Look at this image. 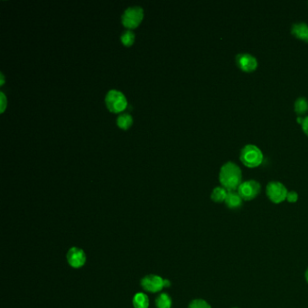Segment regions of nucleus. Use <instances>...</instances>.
<instances>
[{"mask_svg":"<svg viewBox=\"0 0 308 308\" xmlns=\"http://www.w3.org/2000/svg\"><path fill=\"white\" fill-rule=\"evenodd\" d=\"M305 279H306V281L308 283V268L307 270H306V272H305Z\"/></svg>","mask_w":308,"mask_h":308,"instance_id":"nucleus-25","label":"nucleus"},{"mask_svg":"<svg viewBox=\"0 0 308 308\" xmlns=\"http://www.w3.org/2000/svg\"><path fill=\"white\" fill-rule=\"evenodd\" d=\"M1 78H2V80H1V84H3V83H4V76H3L2 73H1Z\"/></svg>","mask_w":308,"mask_h":308,"instance_id":"nucleus-24","label":"nucleus"},{"mask_svg":"<svg viewBox=\"0 0 308 308\" xmlns=\"http://www.w3.org/2000/svg\"><path fill=\"white\" fill-rule=\"evenodd\" d=\"M1 102H2V107H1V112H4L5 108H6V97L4 93L1 92Z\"/></svg>","mask_w":308,"mask_h":308,"instance_id":"nucleus-21","label":"nucleus"},{"mask_svg":"<svg viewBox=\"0 0 308 308\" xmlns=\"http://www.w3.org/2000/svg\"><path fill=\"white\" fill-rule=\"evenodd\" d=\"M295 112L298 115H304L308 112V99L304 97H299L295 99L294 104Z\"/></svg>","mask_w":308,"mask_h":308,"instance_id":"nucleus-13","label":"nucleus"},{"mask_svg":"<svg viewBox=\"0 0 308 308\" xmlns=\"http://www.w3.org/2000/svg\"><path fill=\"white\" fill-rule=\"evenodd\" d=\"M303 120H304V119H302L301 117H298V118H297V121L299 122L300 124H302V122H303Z\"/></svg>","mask_w":308,"mask_h":308,"instance_id":"nucleus-23","label":"nucleus"},{"mask_svg":"<svg viewBox=\"0 0 308 308\" xmlns=\"http://www.w3.org/2000/svg\"><path fill=\"white\" fill-rule=\"evenodd\" d=\"M233 308H236V307H233Z\"/></svg>","mask_w":308,"mask_h":308,"instance_id":"nucleus-26","label":"nucleus"},{"mask_svg":"<svg viewBox=\"0 0 308 308\" xmlns=\"http://www.w3.org/2000/svg\"><path fill=\"white\" fill-rule=\"evenodd\" d=\"M67 260L72 268H81L86 262V254L80 248L73 247L68 251Z\"/></svg>","mask_w":308,"mask_h":308,"instance_id":"nucleus-9","label":"nucleus"},{"mask_svg":"<svg viewBox=\"0 0 308 308\" xmlns=\"http://www.w3.org/2000/svg\"><path fill=\"white\" fill-rule=\"evenodd\" d=\"M165 287H169L170 285H171V283H170L169 280L168 279H165Z\"/></svg>","mask_w":308,"mask_h":308,"instance_id":"nucleus-22","label":"nucleus"},{"mask_svg":"<svg viewBox=\"0 0 308 308\" xmlns=\"http://www.w3.org/2000/svg\"><path fill=\"white\" fill-rule=\"evenodd\" d=\"M188 308H212L210 304L202 299L192 300Z\"/></svg>","mask_w":308,"mask_h":308,"instance_id":"nucleus-18","label":"nucleus"},{"mask_svg":"<svg viewBox=\"0 0 308 308\" xmlns=\"http://www.w3.org/2000/svg\"><path fill=\"white\" fill-rule=\"evenodd\" d=\"M298 199V193L295 191H289L286 194V200L289 202H295Z\"/></svg>","mask_w":308,"mask_h":308,"instance_id":"nucleus-19","label":"nucleus"},{"mask_svg":"<svg viewBox=\"0 0 308 308\" xmlns=\"http://www.w3.org/2000/svg\"><path fill=\"white\" fill-rule=\"evenodd\" d=\"M165 280L156 275H148L142 278L141 286L144 290L156 293L162 290L165 287Z\"/></svg>","mask_w":308,"mask_h":308,"instance_id":"nucleus-8","label":"nucleus"},{"mask_svg":"<svg viewBox=\"0 0 308 308\" xmlns=\"http://www.w3.org/2000/svg\"><path fill=\"white\" fill-rule=\"evenodd\" d=\"M235 61L238 67L244 72H253L255 69H257L259 64L258 60L254 55L249 53H241L237 54Z\"/></svg>","mask_w":308,"mask_h":308,"instance_id":"nucleus-7","label":"nucleus"},{"mask_svg":"<svg viewBox=\"0 0 308 308\" xmlns=\"http://www.w3.org/2000/svg\"><path fill=\"white\" fill-rule=\"evenodd\" d=\"M242 197L236 191H229L225 199V203L231 209H237L242 206Z\"/></svg>","mask_w":308,"mask_h":308,"instance_id":"nucleus-11","label":"nucleus"},{"mask_svg":"<svg viewBox=\"0 0 308 308\" xmlns=\"http://www.w3.org/2000/svg\"><path fill=\"white\" fill-rule=\"evenodd\" d=\"M260 189V183L256 180L250 179L241 183V185L238 188V192L243 200H252L259 194Z\"/></svg>","mask_w":308,"mask_h":308,"instance_id":"nucleus-5","label":"nucleus"},{"mask_svg":"<svg viewBox=\"0 0 308 308\" xmlns=\"http://www.w3.org/2000/svg\"><path fill=\"white\" fill-rule=\"evenodd\" d=\"M134 34L130 31V30L124 32V33L122 34V36H121V41H122V43H123L124 45H127V46H130V45H132V44L134 43Z\"/></svg>","mask_w":308,"mask_h":308,"instance_id":"nucleus-17","label":"nucleus"},{"mask_svg":"<svg viewBox=\"0 0 308 308\" xmlns=\"http://www.w3.org/2000/svg\"><path fill=\"white\" fill-rule=\"evenodd\" d=\"M301 125H302V129L304 130V133L308 136V116L304 118V120H303V122H302Z\"/></svg>","mask_w":308,"mask_h":308,"instance_id":"nucleus-20","label":"nucleus"},{"mask_svg":"<svg viewBox=\"0 0 308 308\" xmlns=\"http://www.w3.org/2000/svg\"><path fill=\"white\" fill-rule=\"evenodd\" d=\"M228 192V190L226 188H224V186H217L213 190L212 195H211L212 200L216 201V202L225 201Z\"/></svg>","mask_w":308,"mask_h":308,"instance_id":"nucleus-12","label":"nucleus"},{"mask_svg":"<svg viewBox=\"0 0 308 308\" xmlns=\"http://www.w3.org/2000/svg\"><path fill=\"white\" fill-rule=\"evenodd\" d=\"M132 117L129 114H122L118 118V125L123 130L129 129L132 124Z\"/></svg>","mask_w":308,"mask_h":308,"instance_id":"nucleus-16","label":"nucleus"},{"mask_svg":"<svg viewBox=\"0 0 308 308\" xmlns=\"http://www.w3.org/2000/svg\"><path fill=\"white\" fill-rule=\"evenodd\" d=\"M240 158L246 166L256 167L262 163L264 158L263 153L256 145L247 144L241 148Z\"/></svg>","mask_w":308,"mask_h":308,"instance_id":"nucleus-2","label":"nucleus"},{"mask_svg":"<svg viewBox=\"0 0 308 308\" xmlns=\"http://www.w3.org/2000/svg\"><path fill=\"white\" fill-rule=\"evenodd\" d=\"M109 110L112 112H121L127 107V99L125 96L115 89L110 90L106 97Z\"/></svg>","mask_w":308,"mask_h":308,"instance_id":"nucleus-4","label":"nucleus"},{"mask_svg":"<svg viewBox=\"0 0 308 308\" xmlns=\"http://www.w3.org/2000/svg\"><path fill=\"white\" fill-rule=\"evenodd\" d=\"M133 305L135 308H148L149 305L148 295L144 293L136 294L133 298Z\"/></svg>","mask_w":308,"mask_h":308,"instance_id":"nucleus-14","label":"nucleus"},{"mask_svg":"<svg viewBox=\"0 0 308 308\" xmlns=\"http://www.w3.org/2000/svg\"><path fill=\"white\" fill-rule=\"evenodd\" d=\"M143 19V9L139 7L129 8L122 16V23L128 28L138 27Z\"/></svg>","mask_w":308,"mask_h":308,"instance_id":"nucleus-6","label":"nucleus"},{"mask_svg":"<svg viewBox=\"0 0 308 308\" xmlns=\"http://www.w3.org/2000/svg\"><path fill=\"white\" fill-rule=\"evenodd\" d=\"M291 33L297 38L308 42V25L304 22H296L292 25Z\"/></svg>","mask_w":308,"mask_h":308,"instance_id":"nucleus-10","label":"nucleus"},{"mask_svg":"<svg viewBox=\"0 0 308 308\" xmlns=\"http://www.w3.org/2000/svg\"><path fill=\"white\" fill-rule=\"evenodd\" d=\"M220 182L228 191H236L242 183V171L236 163L228 161L222 165L219 174Z\"/></svg>","mask_w":308,"mask_h":308,"instance_id":"nucleus-1","label":"nucleus"},{"mask_svg":"<svg viewBox=\"0 0 308 308\" xmlns=\"http://www.w3.org/2000/svg\"><path fill=\"white\" fill-rule=\"evenodd\" d=\"M156 305L157 308H171L172 299L166 293H162L156 297Z\"/></svg>","mask_w":308,"mask_h":308,"instance_id":"nucleus-15","label":"nucleus"},{"mask_svg":"<svg viewBox=\"0 0 308 308\" xmlns=\"http://www.w3.org/2000/svg\"><path fill=\"white\" fill-rule=\"evenodd\" d=\"M266 192L270 201L275 203H279L286 199L287 189L286 186L277 181H271L267 184Z\"/></svg>","mask_w":308,"mask_h":308,"instance_id":"nucleus-3","label":"nucleus"}]
</instances>
